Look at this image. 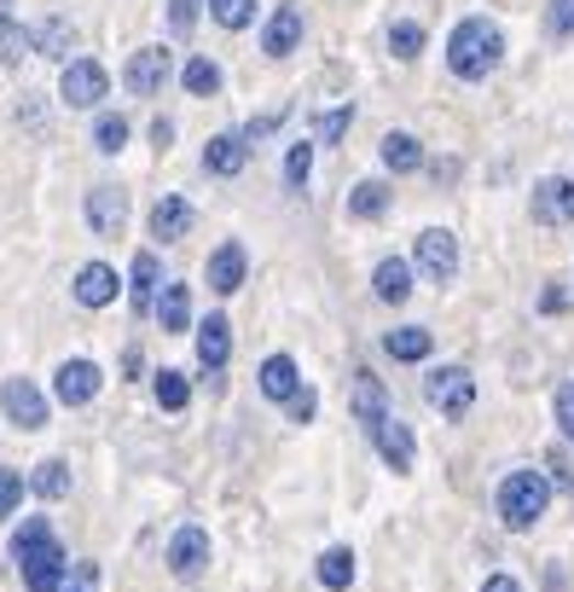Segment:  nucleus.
I'll return each mask as SVG.
<instances>
[{
    "label": "nucleus",
    "mask_w": 574,
    "mask_h": 592,
    "mask_svg": "<svg viewBox=\"0 0 574 592\" xmlns=\"http://www.w3.org/2000/svg\"><path fill=\"white\" fill-rule=\"evenodd\" d=\"M93 581H99V569L93 563H76V587H65V592H93Z\"/></svg>",
    "instance_id": "obj_45"
},
{
    "label": "nucleus",
    "mask_w": 574,
    "mask_h": 592,
    "mask_svg": "<svg viewBox=\"0 0 574 592\" xmlns=\"http://www.w3.org/2000/svg\"><path fill=\"white\" fill-rule=\"evenodd\" d=\"M169 47H139L134 58H128V70H122V81H128V93H139V99H151L162 81H169Z\"/></svg>",
    "instance_id": "obj_10"
},
{
    "label": "nucleus",
    "mask_w": 574,
    "mask_h": 592,
    "mask_svg": "<svg viewBox=\"0 0 574 592\" xmlns=\"http://www.w3.org/2000/svg\"><path fill=\"white\" fill-rule=\"evenodd\" d=\"M551 505V482L540 471H510L499 482V523L505 528H534Z\"/></svg>",
    "instance_id": "obj_2"
},
{
    "label": "nucleus",
    "mask_w": 574,
    "mask_h": 592,
    "mask_svg": "<svg viewBox=\"0 0 574 592\" xmlns=\"http://www.w3.org/2000/svg\"><path fill=\"white\" fill-rule=\"evenodd\" d=\"M348 401H354V418L365 424V431H378V424L389 418V390H383L372 372H354V390H348Z\"/></svg>",
    "instance_id": "obj_18"
},
{
    "label": "nucleus",
    "mask_w": 574,
    "mask_h": 592,
    "mask_svg": "<svg viewBox=\"0 0 574 592\" xmlns=\"http://www.w3.org/2000/svg\"><path fill=\"white\" fill-rule=\"evenodd\" d=\"M81 215H88V227H93L99 238H116L122 227H128V192H122V187H111V180H105V187H93V192H88V203H81Z\"/></svg>",
    "instance_id": "obj_6"
},
{
    "label": "nucleus",
    "mask_w": 574,
    "mask_h": 592,
    "mask_svg": "<svg viewBox=\"0 0 574 592\" xmlns=\"http://www.w3.org/2000/svg\"><path fill=\"white\" fill-rule=\"evenodd\" d=\"M383 210H389V187H383V180H360V187L348 192V215H354V221H378Z\"/></svg>",
    "instance_id": "obj_29"
},
{
    "label": "nucleus",
    "mask_w": 574,
    "mask_h": 592,
    "mask_svg": "<svg viewBox=\"0 0 574 592\" xmlns=\"http://www.w3.org/2000/svg\"><path fill=\"white\" fill-rule=\"evenodd\" d=\"M105 93H111L105 65H99V58H70V65H65V81H58V99H65V105H76V111H93Z\"/></svg>",
    "instance_id": "obj_4"
},
{
    "label": "nucleus",
    "mask_w": 574,
    "mask_h": 592,
    "mask_svg": "<svg viewBox=\"0 0 574 592\" xmlns=\"http://www.w3.org/2000/svg\"><path fill=\"white\" fill-rule=\"evenodd\" d=\"M93 146L105 152V157H116L122 146H128V116H116V111H105L93 122Z\"/></svg>",
    "instance_id": "obj_34"
},
{
    "label": "nucleus",
    "mask_w": 574,
    "mask_h": 592,
    "mask_svg": "<svg viewBox=\"0 0 574 592\" xmlns=\"http://www.w3.org/2000/svg\"><path fill=\"white\" fill-rule=\"evenodd\" d=\"M30 494H35L41 505L65 500V494H70V465H65V459H47V465H35V477H30Z\"/></svg>",
    "instance_id": "obj_25"
},
{
    "label": "nucleus",
    "mask_w": 574,
    "mask_h": 592,
    "mask_svg": "<svg viewBox=\"0 0 574 592\" xmlns=\"http://www.w3.org/2000/svg\"><path fill=\"white\" fill-rule=\"evenodd\" d=\"M558 424H563V436L574 442V383H563V390H558Z\"/></svg>",
    "instance_id": "obj_43"
},
{
    "label": "nucleus",
    "mask_w": 574,
    "mask_h": 592,
    "mask_svg": "<svg viewBox=\"0 0 574 592\" xmlns=\"http://www.w3.org/2000/svg\"><path fill=\"white\" fill-rule=\"evenodd\" d=\"M499 58H505V35H499V24H487V18H464V24L447 35V70L459 81L494 76Z\"/></svg>",
    "instance_id": "obj_1"
},
{
    "label": "nucleus",
    "mask_w": 574,
    "mask_h": 592,
    "mask_svg": "<svg viewBox=\"0 0 574 592\" xmlns=\"http://www.w3.org/2000/svg\"><path fill=\"white\" fill-rule=\"evenodd\" d=\"M545 35H551V41L574 35V0H551V12H545Z\"/></svg>",
    "instance_id": "obj_39"
},
{
    "label": "nucleus",
    "mask_w": 574,
    "mask_h": 592,
    "mask_svg": "<svg viewBox=\"0 0 574 592\" xmlns=\"http://www.w3.org/2000/svg\"><path fill=\"white\" fill-rule=\"evenodd\" d=\"M372 291H378L383 302H406V297H413V261H401V256L378 261V273H372Z\"/></svg>",
    "instance_id": "obj_23"
},
{
    "label": "nucleus",
    "mask_w": 574,
    "mask_h": 592,
    "mask_svg": "<svg viewBox=\"0 0 574 592\" xmlns=\"http://www.w3.org/2000/svg\"><path fill=\"white\" fill-rule=\"evenodd\" d=\"M307 175H314V139H296V146L284 152V187L302 192V187H307Z\"/></svg>",
    "instance_id": "obj_33"
},
{
    "label": "nucleus",
    "mask_w": 574,
    "mask_h": 592,
    "mask_svg": "<svg viewBox=\"0 0 574 592\" xmlns=\"http://www.w3.org/2000/svg\"><path fill=\"white\" fill-rule=\"evenodd\" d=\"M372 442H378V454H383V465H389V471H413V459H418V442H413V431H406L401 418H383L378 431H372Z\"/></svg>",
    "instance_id": "obj_12"
},
{
    "label": "nucleus",
    "mask_w": 574,
    "mask_h": 592,
    "mask_svg": "<svg viewBox=\"0 0 574 592\" xmlns=\"http://www.w3.org/2000/svg\"><path fill=\"white\" fill-rule=\"evenodd\" d=\"M99 383H105V372H99L93 360H65V366H58V378H53V390H58L65 406H88L99 395Z\"/></svg>",
    "instance_id": "obj_11"
},
{
    "label": "nucleus",
    "mask_w": 574,
    "mask_h": 592,
    "mask_svg": "<svg viewBox=\"0 0 574 592\" xmlns=\"http://www.w3.org/2000/svg\"><path fill=\"white\" fill-rule=\"evenodd\" d=\"M540 309H545V314H563V309H569V297L558 291V284H551V291L540 297Z\"/></svg>",
    "instance_id": "obj_46"
},
{
    "label": "nucleus",
    "mask_w": 574,
    "mask_h": 592,
    "mask_svg": "<svg viewBox=\"0 0 574 592\" xmlns=\"http://www.w3.org/2000/svg\"><path fill=\"white\" fill-rule=\"evenodd\" d=\"M76 47V30H70V18H53V24H41L35 30V53H47V58H65Z\"/></svg>",
    "instance_id": "obj_31"
},
{
    "label": "nucleus",
    "mask_w": 574,
    "mask_h": 592,
    "mask_svg": "<svg viewBox=\"0 0 574 592\" xmlns=\"http://www.w3.org/2000/svg\"><path fill=\"white\" fill-rule=\"evenodd\" d=\"M424 395L441 418H464L470 406H476V378H470L464 366H436V372L424 378Z\"/></svg>",
    "instance_id": "obj_3"
},
{
    "label": "nucleus",
    "mask_w": 574,
    "mask_h": 592,
    "mask_svg": "<svg viewBox=\"0 0 574 592\" xmlns=\"http://www.w3.org/2000/svg\"><path fill=\"white\" fill-rule=\"evenodd\" d=\"M24 477H18V471H0V517H12L18 512V500H24Z\"/></svg>",
    "instance_id": "obj_42"
},
{
    "label": "nucleus",
    "mask_w": 574,
    "mask_h": 592,
    "mask_svg": "<svg viewBox=\"0 0 574 592\" xmlns=\"http://www.w3.org/2000/svg\"><path fill=\"white\" fill-rule=\"evenodd\" d=\"M418 163H424V146H418V139L413 134H383V169H395V175H413L418 169Z\"/></svg>",
    "instance_id": "obj_27"
},
{
    "label": "nucleus",
    "mask_w": 574,
    "mask_h": 592,
    "mask_svg": "<svg viewBox=\"0 0 574 592\" xmlns=\"http://www.w3.org/2000/svg\"><path fill=\"white\" fill-rule=\"evenodd\" d=\"M198 360H203V372H221V366L233 360V325L221 314H210L198 325Z\"/></svg>",
    "instance_id": "obj_17"
},
{
    "label": "nucleus",
    "mask_w": 574,
    "mask_h": 592,
    "mask_svg": "<svg viewBox=\"0 0 574 592\" xmlns=\"http://www.w3.org/2000/svg\"><path fill=\"white\" fill-rule=\"evenodd\" d=\"M180 81H187V93L210 99V93H221V65H215V58H187V70H180Z\"/></svg>",
    "instance_id": "obj_30"
},
{
    "label": "nucleus",
    "mask_w": 574,
    "mask_h": 592,
    "mask_svg": "<svg viewBox=\"0 0 574 592\" xmlns=\"http://www.w3.org/2000/svg\"><path fill=\"white\" fill-rule=\"evenodd\" d=\"M261 395H268V401H284V406L302 395V372H296L291 355H268V360H261Z\"/></svg>",
    "instance_id": "obj_16"
},
{
    "label": "nucleus",
    "mask_w": 574,
    "mask_h": 592,
    "mask_svg": "<svg viewBox=\"0 0 574 592\" xmlns=\"http://www.w3.org/2000/svg\"><path fill=\"white\" fill-rule=\"evenodd\" d=\"M187 401H192L187 372H157V406H162V413H180Z\"/></svg>",
    "instance_id": "obj_35"
},
{
    "label": "nucleus",
    "mask_w": 574,
    "mask_h": 592,
    "mask_svg": "<svg viewBox=\"0 0 574 592\" xmlns=\"http://www.w3.org/2000/svg\"><path fill=\"white\" fill-rule=\"evenodd\" d=\"M35 47L30 30H18L12 18H0V65H24V53Z\"/></svg>",
    "instance_id": "obj_36"
},
{
    "label": "nucleus",
    "mask_w": 574,
    "mask_h": 592,
    "mask_svg": "<svg viewBox=\"0 0 574 592\" xmlns=\"http://www.w3.org/2000/svg\"><path fill=\"white\" fill-rule=\"evenodd\" d=\"M169 569L180 581H198L203 569H210V535H203L198 523H180L175 540H169Z\"/></svg>",
    "instance_id": "obj_8"
},
{
    "label": "nucleus",
    "mask_w": 574,
    "mask_h": 592,
    "mask_svg": "<svg viewBox=\"0 0 574 592\" xmlns=\"http://www.w3.org/2000/svg\"><path fill=\"white\" fill-rule=\"evenodd\" d=\"M319 587H331V592H348V587H354V552H348V546L319 552Z\"/></svg>",
    "instance_id": "obj_28"
},
{
    "label": "nucleus",
    "mask_w": 574,
    "mask_h": 592,
    "mask_svg": "<svg viewBox=\"0 0 574 592\" xmlns=\"http://www.w3.org/2000/svg\"><path fill=\"white\" fill-rule=\"evenodd\" d=\"M413 261H418L424 279L447 284V279L459 273V238L447 233V227H429V233H418V244H413Z\"/></svg>",
    "instance_id": "obj_5"
},
{
    "label": "nucleus",
    "mask_w": 574,
    "mask_h": 592,
    "mask_svg": "<svg viewBox=\"0 0 574 592\" xmlns=\"http://www.w3.org/2000/svg\"><path fill=\"white\" fill-rule=\"evenodd\" d=\"M389 53H395V58H418V53H424V24L401 18V24L389 30Z\"/></svg>",
    "instance_id": "obj_37"
},
{
    "label": "nucleus",
    "mask_w": 574,
    "mask_h": 592,
    "mask_svg": "<svg viewBox=\"0 0 574 592\" xmlns=\"http://www.w3.org/2000/svg\"><path fill=\"white\" fill-rule=\"evenodd\" d=\"M192 203L187 198H157V210H151V238H162V244H180L192 233Z\"/></svg>",
    "instance_id": "obj_19"
},
{
    "label": "nucleus",
    "mask_w": 574,
    "mask_h": 592,
    "mask_svg": "<svg viewBox=\"0 0 574 592\" xmlns=\"http://www.w3.org/2000/svg\"><path fill=\"white\" fill-rule=\"evenodd\" d=\"M157 320H162V332H187L192 325V291L187 284H162V297H157Z\"/></svg>",
    "instance_id": "obj_24"
},
{
    "label": "nucleus",
    "mask_w": 574,
    "mask_h": 592,
    "mask_svg": "<svg viewBox=\"0 0 574 592\" xmlns=\"http://www.w3.org/2000/svg\"><path fill=\"white\" fill-rule=\"evenodd\" d=\"M0 406H7V418L18 424V431H41V424H47V395H41L30 378L0 383Z\"/></svg>",
    "instance_id": "obj_7"
},
{
    "label": "nucleus",
    "mask_w": 574,
    "mask_h": 592,
    "mask_svg": "<svg viewBox=\"0 0 574 592\" xmlns=\"http://www.w3.org/2000/svg\"><path fill=\"white\" fill-rule=\"evenodd\" d=\"M296 47H302V7H273L268 30H261V53L284 58V53H296Z\"/></svg>",
    "instance_id": "obj_15"
},
{
    "label": "nucleus",
    "mask_w": 574,
    "mask_h": 592,
    "mask_svg": "<svg viewBox=\"0 0 574 592\" xmlns=\"http://www.w3.org/2000/svg\"><path fill=\"white\" fill-rule=\"evenodd\" d=\"M534 221L540 227H563V221H574V180H540L534 187Z\"/></svg>",
    "instance_id": "obj_14"
},
{
    "label": "nucleus",
    "mask_w": 574,
    "mask_h": 592,
    "mask_svg": "<svg viewBox=\"0 0 574 592\" xmlns=\"http://www.w3.org/2000/svg\"><path fill=\"white\" fill-rule=\"evenodd\" d=\"M482 592H522V587L510 581V576H487V587H482Z\"/></svg>",
    "instance_id": "obj_47"
},
{
    "label": "nucleus",
    "mask_w": 574,
    "mask_h": 592,
    "mask_svg": "<svg viewBox=\"0 0 574 592\" xmlns=\"http://www.w3.org/2000/svg\"><path fill=\"white\" fill-rule=\"evenodd\" d=\"M18 569H24V587L30 592H65V546H58V540L24 552V558H18Z\"/></svg>",
    "instance_id": "obj_9"
},
{
    "label": "nucleus",
    "mask_w": 574,
    "mask_h": 592,
    "mask_svg": "<svg viewBox=\"0 0 574 592\" xmlns=\"http://www.w3.org/2000/svg\"><path fill=\"white\" fill-rule=\"evenodd\" d=\"M244 273H250V256H244V244H221V250L210 256V268H203L210 291H221V297H233L238 284H244Z\"/></svg>",
    "instance_id": "obj_13"
},
{
    "label": "nucleus",
    "mask_w": 574,
    "mask_h": 592,
    "mask_svg": "<svg viewBox=\"0 0 574 592\" xmlns=\"http://www.w3.org/2000/svg\"><path fill=\"white\" fill-rule=\"evenodd\" d=\"M244 163H250V139L244 134H215L210 146H203V169L210 175H238Z\"/></svg>",
    "instance_id": "obj_21"
},
{
    "label": "nucleus",
    "mask_w": 574,
    "mask_h": 592,
    "mask_svg": "<svg viewBox=\"0 0 574 592\" xmlns=\"http://www.w3.org/2000/svg\"><path fill=\"white\" fill-rule=\"evenodd\" d=\"M198 12H203V0H169V30H175V35H192Z\"/></svg>",
    "instance_id": "obj_40"
},
{
    "label": "nucleus",
    "mask_w": 574,
    "mask_h": 592,
    "mask_svg": "<svg viewBox=\"0 0 574 592\" xmlns=\"http://www.w3.org/2000/svg\"><path fill=\"white\" fill-rule=\"evenodd\" d=\"M157 279H162L157 256H151V250H139V256H134V268H128V302H134V314H151Z\"/></svg>",
    "instance_id": "obj_22"
},
{
    "label": "nucleus",
    "mask_w": 574,
    "mask_h": 592,
    "mask_svg": "<svg viewBox=\"0 0 574 592\" xmlns=\"http://www.w3.org/2000/svg\"><path fill=\"white\" fill-rule=\"evenodd\" d=\"M383 349L395 360H429V349H436V337L424 332V325H395V332L383 337Z\"/></svg>",
    "instance_id": "obj_26"
},
{
    "label": "nucleus",
    "mask_w": 574,
    "mask_h": 592,
    "mask_svg": "<svg viewBox=\"0 0 574 592\" xmlns=\"http://www.w3.org/2000/svg\"><path fill=\"white\" fill-rule=\"evenodd\" d=\"M348 122H354V111H348V105L325 111V116H319V139H325V146H337V139L348 134Z\"/></svg>",
    "instance_id": "obj_41"
},
{
    "label": "nucleus",
    "mask_w": 574,
    "mask_h": 592,
    "mask_svg": "<svg viewBox=\"0 0 574 592\" xmlns=\"http://www.w3.org/2000/svg\"><path fill=\"white\" fill-rule=\"evenodd\" d=\"M210 18H215V24L221 30H250L256 24V0H210Z\"/></svg>",
    "instance_id": "obj_32"
},
{
    "label": "nucleus",
    "mask_w": 574,
    "mask_h": 592,
    "mask_svg": "<svg viewBox=\"0 0 574 592\" xmlns=\"http://www.w3.org/2000/svg\"><path fill=\"white\" fill-rule=\"evenodd\" d=\"M76 302H81V309H105V302H116V268L88 261V268L76 273Z\"/></svg>",
    "instance_id": "obj_20"
},
{
    "label": "nucleus",
    "mask_w": 574,
    "mask_h": 592,
    "mask_svg": "<svg viewBox=\"0 0 574 592\" xmlns=\"http://www.w3.org/2000/svg\"><path fill=\"white\" fill-rule=\"evenodd\" d=\"M0 18H12V0H0Z\"/></svg>",
    "instance_id": "obj_48"
},
{
    "label": "nucleus",
    "mask_w": 574,
    "mask_h": 592,
    "mask_svg": "<svg viewBox=\"0 0 574 592\" xmlns=\"http://www.w3.org/2000/svg\"><path fill=\"white\" fill-rule=\"evenodd\" d=\"M47 540H58L53 528H47V517H30V523L18 528V535H12V563L24 558V552H35V546H47Z\"/></svg>",
    "instance_id": "obj_38"
},
{
    "label": "nucleus",
    "mask_w": 574,
    "mask_h": 592,
    "mask_svg": "<svg viewBox=\"0 0 574 592\" xmlns=\"http://www.w3.org/2000/svg\"><path fill=\"white\" fill-rule=\"evenodd\" d=\"M314 406H319V401H314V390H302V395L291 401V418H296V424H307V418H314Z\"/></svg>",
    "instance_id": "obj_44"
}]
</instances>
